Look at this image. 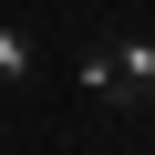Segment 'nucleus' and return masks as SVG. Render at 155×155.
I'll use <instances>...</instances> for the list:
<instances>
[{
  "label": "nucleus",
  "mask_w": 155,
  "mask_h": 155,
  "mask_svg": "<svg viewBox=\"0 0 155 155\" xmlns=\"http://www.w3.org/2000/svg\"><path fill=\"white\" fill-rule=\"evenodd\" d=\"M104 72H114V114H124V104H145V93H155V41H145V31H134V41H114V52H104Z\"/></svg>",
  "instance_id": "nucleus-1"
},
{
  "label": "nucleus",
  "mask_w": 155,
  "mask_h": 155,
  "mask_svg": "<svg viewBox=\"0 0 155 155\" xmlns=\"http://www.w3.org/2000/svg\"><path fill=\"white\" fill-rule=\"evenodd\" d=\"M31 72H41V52H31V31H11V21H0V83H31Z\"/></svg>",
  "instance_id": "nucleus-2"
}]
</instances>
